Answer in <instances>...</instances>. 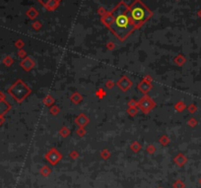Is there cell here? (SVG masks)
<instances>
[{
  "instance_id": "obj_6",
  "label": "cell",
  "mask_w": 201,
  "mask_h": 188,
  "mask_svg": "<svg viewBox=\"0 0 201 188\" xmlns=\"http://www.w3.org/2000/svg\"><path fill=\"white\" fill-rule=\"evenodd\" d=\"M99 13L100 14V16H105L107 14V12L105 11V9L103 8V7H100V8L99 9Z\"/></svg>"
},
{
  "instance_id": "obj_4",
  "label": "cell",
  "mask_w": 201,
  "mask_h": 188,
  "mask_svg": "<svg viewBox=\"0 0 201 188\" xmlns=\"http://www.w3.org/2000/svg\"><path fill=\"white\" fill-rule=\"evenodd\" d=\"M57 6H58V2L55 1V0H49V3H47V5H46V9L49 11H52V10H54Z\"/></svg>"
},
{
  "instance_id": "obj_5",
  "label": "cell",
  "mask_w": 201,
  "mask_h": 188,
  "mask_svg": "<svg viewBox=\"0 0 201 188\" xmlns=\"http://www.w3.org/2000/svg\"><path fill=\"white\" fill-rule=\"evenodd\" d=\"M27 15L29 16V18H31V19H35V18L38 16V12L36 11V9L31 8L30 10H29V11L27 12Z\"/></svg>"
},
{
  "instance_id": "obj_2",
  "label": "cell",
  "mask_w": 201,
  "mask_h": 188,
  "mask_svg": "<svg viewBox=\"0 0 201 188\" xmlns=\"http://www.w3.org/2000/svg\"><path fill=\"white\" fill-rule=\"evenodd\" d=\"M128 14L135 29L142 27L153 15L152 11L141 0H135L128 7Z\"/></svg>"
},
{
  "instance_id": "obj_1",
  "label": "cell",
  "mask_w": 201,
  "mask_h": 188,
  "mask_svg": "<svg viewBox=\"0 0 201 188\" xmlns=\"http://www.w3.org/2000/svg\"><path fill=\"white\" fill-rule=\"evenodd\" d=\"M112 22L109 29L119 40L123 42L135 30L132 21L128 14V6L120 1L111 12Z\"/></svg>"
},
{
  "instance_id": "obj_10",
  "label": "cell",
  "mask_w": 201,
  "mask_h": 188,
  "mask_svg": "<svg viewBox=\"0 0 201 188\" xmlns=\"http://www.w3.org/2000/svg\"><path fill=\"white\" fill-rule=\"evenodd\" d=\"M200 182H201V179H200Z\"/></svg>"
},
{
  "instance_id": "obj_9",
  "label": "cell",
  "mask_w": 201,
  "mask_h": 188,
  "mask_svg": "<svg viewBox=\"0 0 201 188\" xmlns=\"http://www.w3.org/2000/svg\"><path fill=\"white\" fill-rule=\"evenodd\" d=\"M55 1H57V2H59V1H61V0H55Z\"/></svg>"
},
{
  "instance_id": "obj_8",
  "label": "cell",
  "mask_w": 201,
  "mask_h": 188,
  "mask_svg": "<svg viewBox=\"0 0 201 188\" xmlns=\"http://www.w3.org/2000/svg\"><path fill=\"white\" fill-rule=\"evenodd\" d=\"M34 27H35V29H39L40 27V24L39 22H36L35 24H34Z\"/></svg>"
},
{
  "instance_id": "obj_3",
  "label": "cell",
  "mask_w": 201,
  "mask_h": 188,
  "mask_svg": "<svg viewBox=\"0 0 201 188\" xmlns=\"http://www.w3.org/2000/svg\"><path fill=\"white\" fill-rule=\"evenodd\" d=\"M9 108H10V106H9L6 101L0 99V116L3 115V114L5 113Z\"/></svg>"
},
{
  "instance_id": "obj_7",
  "label": "cell",
  "mask_w": 201,
  "mask_h": 188,
  "mask_svg": "<svg viewBox=\"0 0 201 188\" xmlns=\"http://www.w3.org/2000/svg\"><path fill=\"white\" fill-rule=\"evenodd\" d=\"M49 0H40V3H42V4H44V5H45V6L47 5V3H49Z\"/></svg>"
}]
</instances>
